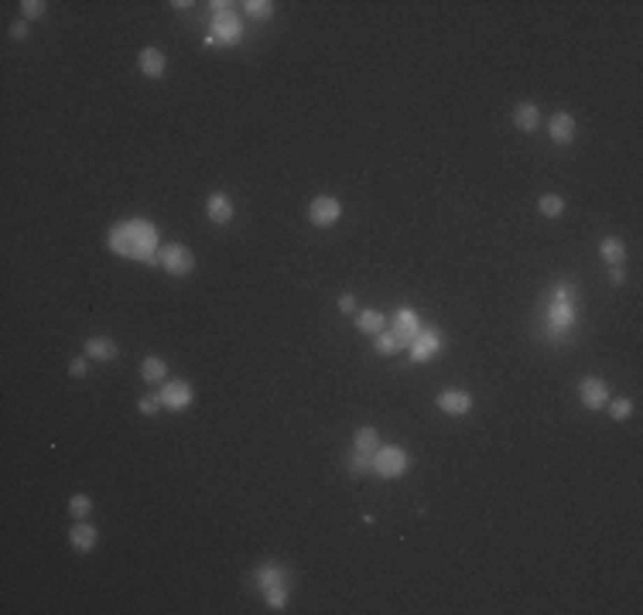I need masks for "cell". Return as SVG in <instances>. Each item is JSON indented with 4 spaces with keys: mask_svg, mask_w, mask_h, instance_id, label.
I'll return each mask as SVG.
<instances>
[{
    "mask_svg": "<svg viewBox=\"0 0 643 615\" xmlns=\"http://www.w3.org/2000/svg\"><path fill=\"white\" fill-rule=\"evenodd\" d=\"M263 595H267V605L274 612H281L288 605V581H277V584H270V588H263Z\"/></svg>",
    "mask_w": 643,
    "mask_h": 615,
    "instance_id": "obj_21",
    "label": "cell"
},
{
    "mask_svg": "<svg viewBox=\"0 0 643 615\" xmlns=\"http://www.w3.org/2000/svg\"><path fill=\"white\" fill-rule=\"evenodd\" d=\"M21 14H24L28 21H38V17L45 14V3H41V0H21Z\"/></svg>",
    "mask_w": 643,
    "mask_h": 615,
    "instance_id": "obj_29",
    "label": "cell"
},
{
    "mask_svg": "<svg viewBox=\"0 0 643 615\" xmlns=\"http://www.w3.org/2000/svg\"><path fill=\"white\" fill-rule=\"evenodd\" d=\"M229 7H233V3H229ZM229 7H226V10H216V21H212V28H209L205 45H236V41L243 38L240 17H236Z\"/></svg>",
    "mask_w": 643,
    "mask_h": 615,
    "instance_id": "obj_3",
    "label": "cell"
},
{
    "mask_svg": "<svg viewBox=\"0 0 643 615\" xmlns=\"http://www.w3.org/2000/svg\"><path fill=\"white\" fill-rule=\"evenodd\" d=\"M579 397L588 410H602V407L609 403V387H606V380H599V376H585L581 387H579Z\"/></svg>",
    "mask_w": 643,
    "mask_h": 615,
    "instance_id": "obj_7",
    "label": "cell"
},
{
    "mask_svg": "<svg viewBox=\"0 0 643 615\" xmlns=\"http://www.w3.org/2000/svg\"><path fill=\"white\" fill-rule=\"evenodd\" d=\"M547 130H551V140H554V144H572V140H575V117L561 110V113L551 117Z\"/></svg>",
    "mask_w": 643,
    "mask_h": 615,
    "instance_id": "obj_13",
    "label": "cell"
},
{
    "mask_svg": "<svg viewBox=\"0 0 643 615\" xmlns=\"http://www.w3.org/2000/svg\"><path fill=\"white\" fill-rule=\"evenodd\" d=\"M609 281H612V284H623V281H626V274H623V267H612Z\"/></svg>",
    "mask_w": 643,
    "mask_h": 615,
    "instance_id": "obj_34",
    "label": "cell"
},
{
    "mask_svg": "<svg viewBox=\"0 0 643 615\" xmlns=\"http://www.w3.org/2000/svg\"><path fill=\"white\" fill-rule=\"evenodd\" d=\"M192 387L185 383V380H171V383H164V387L158 390V400L164 410H185L189 403H192Z\"/></svg>",
    "mask_w": 643,
    "mask_h": 615,
    "instance_id": "obj_6",
    "label": "cell"
},
{
    "mask_svg": "<svg viewBox=\"0 0 643 615\" xmlns=\"http://www.w3.org/2000/svg\"><path fill=\"white\" fill-rule=\"evenodd\" d=\"M68 513L75 519H86L89 513H93V499L89 496H82V492H75L72 499H68Z\"/></svg>",
    "mask_w": 643,
    "mask_h": 615,
    "instance_id": "obj_25",
    "label": "cell"
},
{
    "mask_svg": "<svg viewBox=\"0 0 643 615\" xmlns=\"http://www.w3.org/2000/svg\"><path fill=\"white\" fill-rule=\"evenodd\" d=\"M110 250L117 257H130V260H144V263H158V226L147 223V219H127V223H117L106 236Z\"/></svg>",
    "mask_w": 643,
    "mask_h": 615,
    "instance_id": "obj_1",
    "label": "cell"
},
{
    "mask_svg": "<svg viewBox=\"0 0 643 615\" xmlns=\"http://www.w3.org/2000/svg\"><path fill=\"white\" fill-rule=\"evenodd\" d=\"M257 581H260V588H270V584H277V581H288V571L277 568V564H267V568L257 571Z\"/></svg>",
    "mask_w": 643,
    "mask_h": 615,
    "instance_id": "obj_23",
    "label": "cell"
},
{
    "mask_svg": "<svg viewBox=\"0 0 643 615\" xmlns=\"http://www.w3.org/2000/svg\"><path fill=\"white\" fill-rule=\"evenodd\" d=\"M407 468H411V458L400 448H377L373 452V472L380 479H400Z\"/></svg>",
    "mask_w": 643,
    "mask_h": 615,
    "instance_id": "obj_4",
    "label": "cell"
},
{
    "mask_svg": "<svg viewBox=\"0 0 643 615\" xmlns=\"http://www.w3.org/2000/svg\"><path fill=\"white\" fill-rule=\"evenodd\" d=\"M10 34H14L17 41H24V38H28V21H17V24L10 28Z\"/></svg>",
    "mask_w": 643,
    "mask_h": 615,
    "instance_id": "obj_33",
    "label": "cell"
},
{
    "mask_svg": "<svg viewBox=\"0 0 643 615\" xmlns=\"http://www.w3.org/2000/svg\"><path fill=\"white\" fill-rule=\"evenodd\" d=\"M384 325H386V318L380 311H359V315H356V328L366 332V335H380Z\"/></svg>",
    "mask_w": 643,
    "mask_h": 615,
    "instance_id": "obj_20",
    "label": "cell"
},
{
    "mask_svg": "<svg viewBox=\"0 0 643 615\" xmlns=\"http://www.w3.org/2000/svg\"><path fill=\"white\" fill-rule=\"evenodd\" d=\"M68 376H86V359H72L68 362Z\"/></svg>",
    "mask_w": 643,
    "mask_h": 615,
    "instance_id": "obj_32",
    "label": "cell"
},
{
    "mask_svg": "<svg viewBox=\"0 0 643 615\" xmlns=\"http://www.w3.org/2000/svg\"><path fill=\"white\" fill-rule=\"evenodd\" d=\"M339 216H342V205H339V198H332V195H319V198H312V205H308V219H312V226H335L339 223Z\"/></svg>",
    "mask_w": 643,
    "mask_h": 615,
    "instance_id": "obj_5",
    "label": "cell"
},
{
    "mask_svg": "<svg viewBox=\"0 0 643 615\" xmlns=\"http://www.w3.org/2000/svg\"><path fill=\"white\" fill-rule=\"evenodd\" d=\"M339 311L353 315V311H356V297H353V294H342V297H339Z\"/></svg>",
    "mask_w": 643,
    "mask_h": 615,
    "instance_id": "obj_31",
    "label": "cell"
},
{
    "mask_svg": "<svg viewBox=\"0 0 643 615\" xmlns=\"http://www.w3.org/2000/svg\"><path fill=\"white\" fill-rule=\"evenodd\" d=\"M96 540H99L96 526H89L86 519H75V526L68 530V544H72L79 554H89L93 547H96Z\"/></svg>",
    "mask_w": 643,
    "mask_h": 615,
    "instance_id": "obj_12",
    "label": "cell"
},
{
    "mask_svg": "<svg viewBox=\"0 0 643 615\" xmlns=\"http://www.w3.org/2000/svg\"><path fill=\"white\" fill-rule=\"evenodd\" d=\"M404 346H400V339L393 335V332H380L377 335V353L380 356H393V353H400Z\"/></svg>",
    "mask_w": 643,
    "mask_h": 615,
    "instance_id": "obj_26",
    "label": "cell"
},
{
    "mask_svg": "<svg viewBox=\"0 0 643 615\" xmlns=\"http://www.w3.org/2000/svg\"><path fill=\"white\" fill-rule=\"evenodd\" d=\"M250 17H257V21H263V17H270L274 14V3L270 0H247V3H240Z\"/></svg>",
    "mask_w": 643,
    "mask_h": 615,
    "instance_id": "obj_27",
    "label": "cell"
},
{
    "mask_svg": "<svg viewBox=\"0 0 643 615\" xmlns=\"http://www.w3.org/2000/svg\"><path fill=\"white\" fill-rule=\"evenodd\" d=\"M158 263L171 274V277H185V274H192L195 270V257L189 246H182V243H164L158 250Z\"/></svg>",
    "mask_w": 643,
    "mask_h": 615,
    "instance_id": "obj_2",
    "label": "cell"
},
{
    "mask_svg": "<svg viewBox=\"0 0 643 615\" xmlns=\"http://www.w3.org/2000/svg\"><path fill=\"white\" fill-rule=\"evenodd\" d=\"M514 127L523 130V133L537 130L541 127V110H537L534 103H516L514 106Z\"/></svg>",
    "mask_w": 643,
    "mask_h": 615,
    "instance_id": "obj_15",
    "label": "cell"
},
{
    "mask_svg": "<svg viewBox=\"0 0 643 615\" xmlns=\"http://www.w3.org/2000/svg\"><path fill=\"white\" fill-rule=\"evenodd\" d=\"M137 65H140V72H144L147 79H158V75H164V68H168V59H164L161 48H144V52L137 55Z\"/></svg>",
    "mask_w": 643,
    "mask_h": 615,
    "instance_id": "obj_14",
    "label": "cell"
},
{
    "mask_svg": "<svg viewBox=\"0 0 643 615\" xmlns=\"http://www.w3.org/2000/svg\"><path fill=\"white\" fill-rule=\"evenodd\" d=\"M205 216H209V223L212 226H226V223H233V216H236V209H233V198L226 192H212L205 198Z\"/></svg>",
    "mask_w": 643,
    "mask_h": 615,
    "instance_id": "obj_8",
    "label": "cell"
},
{
    "mask_svg": "<svg viewBox=\"0 0 643 615\" xmlns=\"http://www.w3.org/2000/svg\"><path fill=\"white\" fill-rule=\"evenodd\" d=\"M353 445H356V452L373 454L377 448H380V434H377V427H359V431H356V438H353Z\"/></svg>",
    "mask_w": 643,
    "mask_h": 615,
    "instance_id": "obj_18",
    "label": "cell"
},
{
    "mask_svg": "<svg viewBox=\"0 0 643 615\" xmlns=\"http://www.w3.org/2000/svg\"><path fill=\"white\" fill-rule=\"evenodd\" d=\"M140 376L147 380V383H164V376H168V362L158 356H147L144 359V366H140Z\"/></svg>",
    "mask_w": 643,
    "mask_h": 615,
    "instance_id": "obj_19",
    "label": "cell"
},
{
    "mask_svg": "<svg viewBox=\"0 0 643 615\" xmlns=\"http://www.w3.org/2000/svg\"><path fill=\"white\" fill-rule=\"evenodd\" d=\"M435 403H438V410H445L451 417H465L472 410V397L465 390H442Z\"/></svg>",
    "mask_w": 643,
    "mask_h": 615,
    "instance_id": "obj_9",
    "label": "cell"
},
{
    "mask_svg": "<svg viewBox=\"0 0 643 615\" xmlns=\"http://www.w3.org/2000/svg\"><path fill=\"white\" fill-rule=\"evenodd\" d=\"M407 349H411V359H414V362H421V359H428V356H435V353L442 349V332H438V328H431V332H428V328H421L418 339H414Z\"/></svg>",
    "mask_w": 643,
    "mask_h": 615,
    "instance_id": "obj_10",
    "label": "cell"
},
{
    "mask_svg": "<svg viewBox=\"0 0 643 615\" xmlns=\"http://www.w3.org/2000/svg\"><path fill=\"white\" fill-rule=\"evenodd\" d=\"M609 410H612V421H630V414H633V403H630V400H612Z\"/></svg>",
    "mask_w": 643,
    "mask_h": 615,
    "instance_id": "obj_28",
    "label": "cell"
},
{
    "mask_svg": "<svg viewBox=\"0 0 643 615\" xmlns=\"http://www.w3.org/2000/svg\"><path fill=\"white\" fill-rule=\"evenodd\" d=\"M418 332H421L418 315H414L411 308H400V311L393 315V335L400 339V346H404V349H407V346L418 339Z\"/></svg>",
    "mask_w": 643,
    "mask_h": 615,
    "instance_id": "obj_11",
    "label": "cell"
},
{
    "mask_svg": "<svg viewBox=\"0 0 643 615\" xmlns=\"http://www.w3.org/2000/svg\"><path fill=\"white\" fill-rule=\"evenodd\" d=\"M537 209H541V216H551V219H558V216L565 212V198H561V195H541Z\"/></svg>",
    "mask_w": 643,
    "mask_h": 615,
    "instance_id": "obj_24",
    "label": "cell"
},
{
    "mask_svg": "<svg viewBox=\"0 0 643 615\" xmlns=\"http://www.w3.org/2000/svg\"><path fill=\"white\" fill-rule=\"evenodd\" d=\"M346 468H349V475H353V479H363L366 472H373V454L353 452V458L346 461Z\"/></svg>",
    "mask_w": 643,
    "mask_h": 615,
    "instance_id": "obj_22",
    "label": "cell"
},
{
    "mask_svg": "<svg viewBox=\"0 0 643 615\" xmlns=\"http://www.w3.org/2000/svg\"><path fill=\"white\" fill-rule=\"evenodd\" d=\"M86 356L99 359V362H113L120 356V349H117L113 339H86Z\"/></svg>",
    "mask_w": 643,
    "mask_h": 615,
    "instance_id": "obj_16",
    "label": "cell"
},
{
    "mask_svg": "<svg viewBox=\"0 0 643 615\" xmlns=\"http://www.w3.org/2000/svg\"><path fill=\"white\" fill-rule=\"evenodd\" d=\"M599 253L606 263L612 267H623V260H626V246H623V239H616V236H606L602 243H599Z\"/></svg>",
    "mask_w": 643,
    "mask_h": 615,
    "instance_id": "obj_17",
    "label": "cell"
},
{
    "mask_svg": "<svg viewBox=\"0 0 643 615\" xmlns=\"http://www.w3.org/2000/svg\"><path fill=\"white\" fill-rule=\"evenodd\" d=\"M137 407H140V414H158L161 400L158 397H140V403H137Z\"/></svg>",
    "mask_w": 643,
    "mask_h": 615,
    "instance_id": "obj_30",
    "label": "cell"
}]
</instances>
